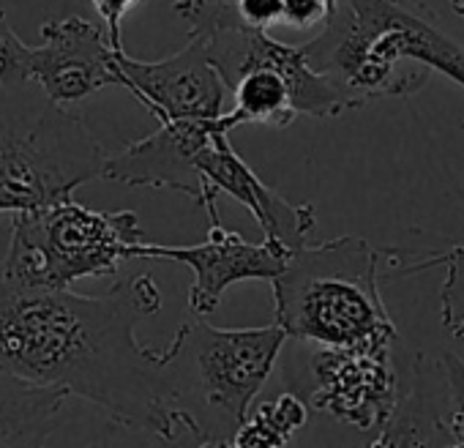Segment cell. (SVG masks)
<instances>
[{"mask_svg": "<svg viewBox=\"0 0 464 448\" xmlns=\"http://www.w3.org/2000/svg\"><path fill=\"white\" fill-rule=\"evenodd\" d=\"M159 309L161 290L148 274L104 296L23 290L0 277V375L61 388L161 440L199 437L178 388L175 339L161 350L137 339V326Z\"/></svg>", "mask_w": 464, "mask_h": 448, "instance_id": "obj_1", "label": "cell"}, {"mask_svg": "<svg viewBox=\"0 0 464 448\" xmlns=\"http://www.w3.org/2000/svg\"><path fill=\"white\" fill-rule=\"evenodd\" d=\"M301 47L355 110L374 99H407L431 72L464 88V44L412 0H339L325 28Z\"/></svg>", "mask_w": 464, "mask_h": 448, "instance_id": "obj_2", "label": "cell"}, {"mask_svg": "<svg viewBox=\"0 0 464 448\" xmlns=\"http://www.w3.org/2000/svg\"><path fill=\"white\" fill-rule=\"evenodd\" d=\"M388 255L361 236L304 247L271 282L276 326L312 347H396L377 271Z\"/></svg>", "mask_w": 464, "mask_h": 448, "instance_id": "obj_3", "label": "cell"}, {"mask_svg": "<svg viewBox=\"0 0 464 448\" xmlns=\"http://www.w3.org/2000/svg\"><path fill=\"white\" fill-rule=\"evenodd\" d=\"M110 153L82 115L55 104L39 83L0 85V213H28L72 200L104 178Z\"/></svg>", "mask_w": 464, "mask_h": 448, "instance_id": "obj_4", "label": "cell"}, {"mask_svg": "<svg viewBox=\"0 0 464 448\" xmlns=\"http://www.w3.org/2000/svg\"><path fill=\"white\" fill-rule=\"evenodd\" d=\"M145 244L134 210H93L66 200L14 213V230L0 277L12 287L66 293L80 279L112 277Z\"/></svg>", "mask_w": 464, "mask_h": 448, "instance_id": "obj_5", "label": "cell"}, {"mask_svg": "<svg viewBox=\"0 0 464 448\" xmlns=\"http://www.w3.org/2000/svg\"><path fill=\"white\" fill-rule=\"evenodd\" d=\"M178 388L186 407V391L202 402L199 440H229L249 418L252 402L268 383L285 342L276 323L263 328H216L199 317L175 331Z\"/></svg>", "mask_w": 464, "mask_h": 448, "instance_id": "obj_6", "label": "cell"}, {"mask_svg": "<svg viewBox=\"0 0 464 448\" xmlns=\"http://www.w3.org/2000/svg\"><path fill=\"white\" fill-rule=\"evenodd\" d=\"M293 394L342 424L380 429L401 399L393 347H312Z\"/></svg>", "mask_w": 464, "mask_h": 448, "instance_id": "obj_7", "label": "cell"}, {"mask_svg": "<svg viewBox=\"0 0 464 448\" xmlns=\"http://www.w3.org/2000/svg\"><path fill=\"white\" fill-rule=\"evenodd\" d=\"M227 131L224 118L218 121H172L159 123V129L137 142H129L123 151L110 153L104 178L126 186H150L178 191L205 208L210 224L221 221L216 197L218 191L205 180L197 167L199 153L210 140Z\"/></svg>", "mask_w": 464, "mask_h": 448, "instance_id": "obj_8", "label": "cell"}, {"mask_svg": "<svg viewBox=\"0 0 464 448\" xmlns=\"http://www.w3.org/2000/svg\"><path fill=\"white\" fill-rule=\"evenodd\" d=\"M121 88H126L159 123L218 121L224 118V85L202 39H188L183 50L161 61H137L115 55Z\"/></svg>", "mask_w": 464, "mask_h": 448, "instance_id": "obj_9", "label": "cell"}, {"mask_svg": "<svg viewBox=\"0 0 464 448\" xmlns=\"http://www.w3.org/2000/svg\"><path fill=\"white\" fill-rule=\"evenodd\" d=\"M134 258L145 260H172L194 274L188 287V309L194 317L205 320L221 301L229 285L260 279L274 282L290 263V255L279 247L263 241L252 244L241 233L227 230L221 221L210 224L208 239L197 247H153L142 244Z\"/></svg>", "mask_w": 464, "mask_h": 448, "instance_id": "obj_10", "label": "cell"}, {"mask_svg": "<svg viewBox=\"0 0 464 448\" xmlns=\"http://www.w3.org/2000/svg\"><path fill=\"white\" fill-rule=\"evenodd\" d=\"M44 44L31 50V80L61 107L102 88L121 85L115 47L107 31L85 17H53L42 25Z\"/></svg>", "mask_w": 464, "mask_h": 448, "instance_id": "obj_11", "label": "cell"}, {"mask_svg": "<svg viewBox=\"0 0 464 448\" xmlns=\"http://www.w3.org/2000/svg\"><path fill=\"white\" fill-rule=\"evenodd\" d=\"M205 180L221 194L238 200L260 224L268 244L279 247L290 258L309 247V239L317 228V210L312 202L293 205L276 189H271L232 148L229 134L218 131L210 145L197 159Z\"/></svg>", "mask_w": 464, "mask_h": 448, "instance_id": "obj_12", "label": "cell"}, {"mask_svg": "<svg viewBox=\"0 0 464 448\" xmlns=\"http://www.w3.org/2000/svg\"><path fill=\"white\" fill-rule=\"evenodd\" d=\"M412 385L399 399L393 415L380 426L366 448H450L456 440L448 429L445 413L437 404V383L431 364L423 353L412 355Z\"/></svg>", "mask_w": 464, "mask_h": 448, "instance_id": "obj_13", "label": "cell"}, {"mask_svg": "<svg viewBox=\"0 0 464 448\" xmlns=\"http://www.w3.org/2000/svg\"><path fill=\"white\" fill-rule=\"evenodd\" d=\"M69 399L61 388L0 375V448H47L44 440Z\"/></svg>", "mask_w": 464, "mask_h": 448, "instance_id": "obj_14", "label": "cell"}, {"mask_svg": "<svg viewBox=\"0 0 464 448\" xmlns=\"http://www.w3.org/2000/svg\"><path fill=\"white\" fill-rule=\"evenodd\" d=\"M229 93L232 110L224 112V123L229 131L244 123L287 129L298 118L290 83L276 69H252L236 83V88Z\"/></svg>", "mask_w": 464, "mask_h": 448, "instance_id": "obj_15", "label": "cell"}, {"mask_svg": "<svg viewBox=\"0 0 464 448\" xmlns=\"http://www.w3.org/2000/svg\"><path fill=\"white\" fill-rule=\"evenodd\" d=\"M309 404L298 394H282L260 404L229 437V448H285L306 424Z\"/></svg>", "mask_w": 464, "mask_h": 448, "instance_id": "obj_16", "label": "cell"}, {"mask_svg": "<svg viewBox=\"0 0 464 448\" xmlns=\"http://www.w3.org/2000/svg\"><path fill=\"white\" fill-rule=\"evenodd\" d=\"M442 266L445 282L440 287V320L442 328L464 342V244H456L448 252H426V255H404L399 271H426Z\"/></svg>", "mask_w": 464, "mask_h": 448, "instance_id": "obj_17", "label": "cell"}, {"mask_svg": "<svg viewBox=\"0 0 464 448\" xmlns=\"http://www.w3.org/2000/svg\"><path fill=\"white\" fill-rule=\"evenodd\" d=\"M31 50L12 28L6 12L0 9V85H20L31 80Z\"/></svg>", "mask_w": 464, "mask_h": 448, "instance_id": "obj_18", "label": "cell"}, {"mask_svg": "<svg viewBox=\"0 0 464 448\" xmlns=\"http://www.w3.org/2000/svg\"><path fill=\"white\" fill-rule=\"evenodd\" d=\"M445 385V421L456 443H464V361L453 353L440 358Z\"/></svg>", "mask_w": 464, "mask_h": 448, "instance_id": "obj_19", "label": "cell"}, {"mask_svg": "<svg viewBox=\"0 0 464 448\" xmlns=\"http://www.w3.org/2000/svg\"><path fill=\"white\" fill-rule=\"evenodd\" d=\"M331 0H285V17L282 25L293 31H312V28H325V23L334 15Z\"/></svg>", "mask_w": 464, "mask_h": 448, "instance_id": "obj_20", "label": "cell"}, {"mask_svg": "<svg viewBox=\"0 0 464 448\" xmlns=\"http://www.w3.org/2000/svg\"><path fill=\"white\" fill-rule=\"evenodd\" d=\"M96 15L104 20L110 44L115 47V53H123V20L142 4V0H91Z\"/></svg>", "mask_w": 464, "mask_h": 448, "instance_id": "obj_21", "label": "cell"}, {"mask_svg": "<svg viewBox=\"0 0 464 448\" xmlns=\"http://www.w3.org/2000/svg\"><path fill=\"white\" fill-rule=\"evenodd\" d=\"M241 20L255 31H268L271 25H282L285 0H236Z\"/></svg>", "mask_w": 464, "mask_h": 448, "instance_id": "obj_22", "label": "cell"}, {"mask_svg": "<svg viewBox=\"0 0 464 448\" xmlns=\"http://www.w3.org/2000/svg\"><path fill=\"white\" fill-rule=\"evenodd\" d=\"M448 4H450V9L464 20V0H448Z\"/></svg>", "mask_w": 464, "mask_h": 448, "instance_id": "obj_23", "label": "cell"}, {"mask_svg": "<svg viewBox=\"0 0 464 448\" xmlns=\"http://www.w3.org/2000/svg\"><path fill=\"white\" fill-rule=\"evenodd\" d=\"M450 448H464V443H453Z\"/></svg>", "mask_w": 464, "mask_h": 448, "instance_id": "obj_24", "label": "cell"}, {"mask_svg": "<svg viewBox=\"0 0 464 448\" xmlns=\"http://www.w3.org/2000/svg\"><path fill=\"white\" fill-rule=\"evenodd\" d=\"M331 4H334V9H336V6H339V0H331Z\"/></svg>", "mask_w": 464, "mask_h": 448, "instance_id": "obj_25", "label": "cell"}, {"mask_svg": "<svg viewBox=\"0 0 464 448\" xmlns=\"http://www.w3.org/2000/svg\"><path fill=\"white\" fill-rule=\"evenodd\" d=\"M197 448H208V445H205V443H199V445H197Z\"/></svg>", "mask_w": 464, "mask_h": 448, "instance_id": "obj_26", "label": "cell"}, {"mask_svg": "<svg viewBox=\"0 0 464 448\" xmlns=\"http://www.w3.org/2000/svg\"><path fill=\"white\" fill-rule=\"evenodd\" d=\"M91 448H102V445H99V443H96V445H91Z\"/></svg>", "mask_w": 464, "mask_h": 448, "instance_id": "obj_27", "label": "cell"}]
</instances>
